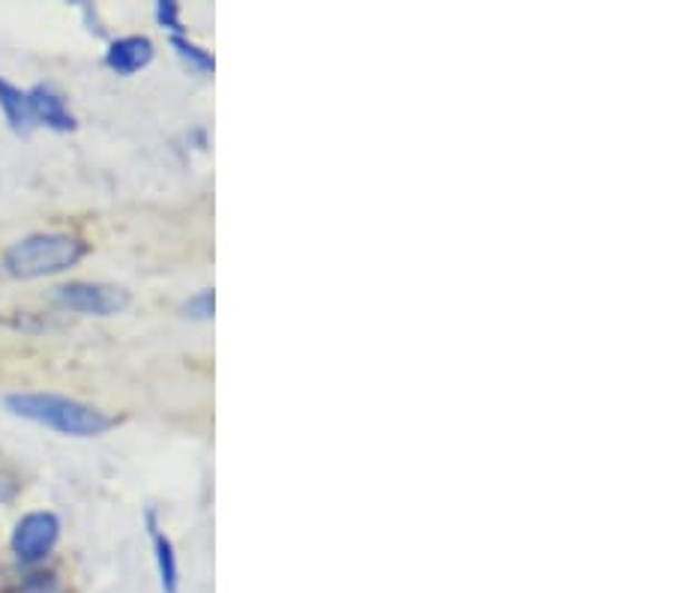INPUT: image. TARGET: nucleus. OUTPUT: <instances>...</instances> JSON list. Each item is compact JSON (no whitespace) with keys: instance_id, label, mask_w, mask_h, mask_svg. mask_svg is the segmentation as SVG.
Wrapping results in <instances>:
<instances>
[{"instance_id":"9","label":"nucleus","mask_w":674,"mask_h":593,"mask_svg":"<svg viewBox=\"0 0 674 593\" xmlns=\"http://www.w3.org/2000/svg\"><path fill=\"white\" fill-rule=\"evenodd\" d=\"M171 49H175V55L184 60L186 67L196 69V72H201V76H210V72H216L214 51H207L205 46H198V42H192L189 37H171Z\"/></svg>"},{"instance_id":"7","label":"nucleus","mask_w":674,"mask_h":593,"mask_svg":"<svg viewBox=\"0 0 674 593\" xmlns=\"http://www.w3.org/2000/svg\"><path fill=\"white\" fill-rule=\"evenodd\" d=\"M147 531H150V540H153V557H157L162 593H180V564H177L175 543L157 525V513H147Z\"/></svg>"},{"instance_id":"13","label":"nucleus","mask_w":674,"mask_h":593,"mask_svg":"<svg viewBox=\"0 0 674 593\" xmlns=\"http://www.w3.org/2000/svg\"><path fill=\"white\" fill-rule=\"evenodd\" d=\"M16 495H19V480L7 471H0V504H10Z\"/></svg>"},{"instance_id":"1","label":"nucleus","mask_w":674,"mask_h":593,"mask_svg":"<svg viewBox=\"0 0 674 593\" xmlns=\"http://www.w3.org/2000/svg\"><path fill=\"white\" fill-rule=\"evenodd\" d=\"M7 408L16 417L54 428L67 438H99L118 423L115 417H108L106 411L60 393H12L7 396Z\"/></svg>"},{"instance_id":"11","label":"nucleus","mask_w":674,"mask_h":593,"mask_svg":"<svg viewBox=\"0 0 674 593\" xmlns=\"http://www.w3.org/2000/svg\"><path fill=\"white\" fill-rule=\"evenodd\" d=\"M157 21L171 33V37H186L184 16L177 0H157Z\"/></svg>"},{"instance_id":"6","label":"nucleus","mask_w":674,"mask_h":593,"mask_svg":"<svg viewBox=\"0 0 674 593\" xmlns=\"http://www.w3.org/2000/svg\"><path fill=\"white\" fill-rule=\"evenodd\" d=\"M157 49L147 37H120L115 39L106 51V67L118 76H136L145 67H150Z\"/></svg>"},{"instance_id":"12","label":"nucleus","mask_w":674,"mask_h":593,"mask_svg":"<svg viewBox=\"0 0 674 593\" xmlns=\"http://www.w3.org/2000/svg\"><path fill=\"white\" fill-rule=\"evenodd\" d=\"M19 593H63L54 573H33L21 582Z\"/></svg>"},{"instance_id":"8","label":"nucleus","mask_w":674,"mask_h":593,"mask_svg":"<svg viewBox=\"0 0 674 593\" xmlns=\"http://www.w3.org/2000/svg\"><path fill=\"white\" fill-rule=\"evenodd\" d=\"M0 108H3V117H7V123L16 136H28L30 129L37 127L33 115H30L28 90L16 88L7 78H0Z\"/></svg>"},{"instance_id":"4","label":"nucleus","mask_w":674,"mask_h":593,"mask_svg":"<svg viewBox=\"0 0 674 593\" xmlns=\"http://www.w3.org/2000/svg\"><path fill=\"white\" fill-rule=\"evenodd\" d=\"M60 540V518L54 513H28L12 531V555L19 564L37 566L54 552Z\"/></svg>"},{"instance_id":"3","label":"nucleus","mask_w":674,"mask_h":593,"mask_svg":"<svg viewBox=\"0 0 674 593\" xmlns=\"http://www.w3.org/2000/svg\"><path fill=\"white\" fill-rule=\"evenodd\" d=\"M63 309L93 315V318H111L129 309V291L120 285L106 283H67L54 291Z\"/></svg>"},{"instance_id":"5","label":"nucleus","mask_w":674,"mask_h":593,"mask_svg":"<svg viewBox=\"0 0 674 593\" xmlns=\"http://www.w3.org/2000/svg\"><path fill=\"white\" fill-rule=\"evenodd\" d=\"M28 102L33 123H42V127L54 129V132H72V129H79V120L69 111L67 99L60 97L58 90H51L49 85L30 88Z\"/></svg>"},{"instance_id":"2","label":"nucleus","mask_w":674,"mask_h":593,"mask_svg":"<svg viewBox=\"0 0 674 593\" xmlns=\"http://www.w3.org/2000/svg\"><path fill=\"white\" fill-rule=\"evenodd\" d=\"M88 255V244L76 234H30L19 244H12L3 255V273L12 279H42L58 276L76 267Z\"/></svg>"},{"instance_id":"10","label":"nucleus","mask_w":674,"mask_h":593,"mask_svg":"<svg viewBox=\"0 0 674 593\" xmlns=\"http://www.w3.org/2000/svg\"><path fill=\"white\" fill-rule=\"evenodd\" d=\"M184 318H189V322H201V324H210L216 315V291L214 288H205V291L192 294L189 300L184 303Z\"/></svg>"}]
</instances>
